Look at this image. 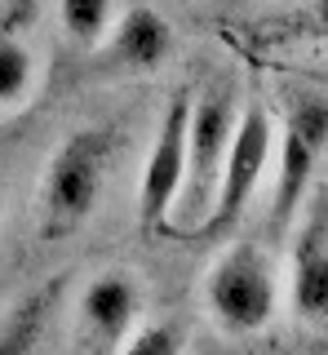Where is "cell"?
Returning <instances> with one entry per match:
<instances>
[{"instance_id":"6da1fadb","label":"cell","mask_w":328,"mask_h":355,"mask_svg":"<svg viewBox=\"0 0 328 355\" xmlns=\"http://www.w3.org/2000/svg\"><path fill=\"white\" fill-rule=\"evenodd\" d=\"M111 129H75L62 138L40 182V236L45 240H67L93 218L107 169H111Z\"/></svg>"},{"instance_id":"7a4b0ae2","label":"cell","mask_w":328,"mask_h":355,"mask_svg":"<svg viewBox=\"0 0 328 355\" xmlns=\"http://www.w3.org/2000/svg\"><path fill=\"white\" fill-rule=\"evenodd\" d=\"M271 151H275V125H271L262 103H248L235 116L231 142H226V160H222V173H217V187H213V200H209V214H204V222L191 236L222 240L244 218L248 200H253L262 173L271 164Z\"/></svg>"},{"instance_id":"3957f363","label":"cell","mask_w":328,"mask_h":355,"mask_svg":"<svg viewBox=\"0 0 328 355\" xmlns=\"http://www.w3.org/2000/svg\"><path fill=\"white\" fill-rule=\"evenodd\" d=\"M231 129H235V94H231V85L204 89V98H191L187 173H182V191H178V205H173V209H182L178 236H191V231L204 222V214H209V200H213L217 173H222V160H226Z\"/></svg>"},{"instance_id":"277c9868","label":"cell","mask_w":328,"mask_h":355,"mask_svg":"<svg viewBox=\"0 0 328 355\" xmlns=\"http://www.w3.org/2000/svg\"><path fill=\"white\" fill-rule=\"evenodd\" d=\"M328 151V98L315 89H293L284 107V138H280V182H275V236L289 231L302 200L311 196V173Z\"/></svg>"},{"instance_id":"5b68a950","label":"cell","mask_w":328,"mask_h":355,"mask_svg":"<svg viewBox=\"0 0 328 355\" xmlns=\"http://www.w3.org/2000/svg\"><path fill=\"white\" fill-rule=\"evenodd\" d=\"M275 266L262 244L239 240L209 271V311L226 333H257L275 315Z\"/></svg>"},{"instance_id":"8992f818","label":"cell","mask_w":328,"mask_h":355,"mask_svg":"<svg viewBox=\"0 0 328 355\" xmlns=\"http://www.w3.org/2000/svg\"><path fill=\"white\" fill-rule=\"evenodd\" d=\"M187 116H191V89H178L169 111H164V120H160V129H156L147 164H142V182H138V227H142V236L169 231V214H173V205H178L182 173H187Z\"/></svg>"},{"instance_id":"52a82bcc","label":"cell","mask_w":328,"mask_h":355,"mask_svg":"<svg viewBox=\"0 0 328 355\" xmlns=\"http://www.w3.org/2000/svg\"><path fill=\"white\" fill-rule=\"evenodd\" d=\"M142 315V288L129 271H107L84 288L75 311V355H120Z\"/></svg>"},{"instance_id":"ba28073f","label":"cell","mask_w":328,"mask_h":355,"mask_svg":"<svg viewBox=\"0 0 328 355\" xmlns=\"http://www.w3.org/2000/svg\"><path fill=\"white\" fill-rule=\"evenodd\" d=\"M293 306L302 320L328 324V218L315 214L293 249Z\"/></svg>"},{"instance_id":"9c48e42d","label":"cell","mask_w":328,"mask_h":355,"mask_svg":"<svg viewBox=\"0 0 328 355\" xmlns=\"http://www.w3.org/2000/svg\"><path fill=\"white\" fill-rule=\"evenodd\" d=\"M173 49V31L156 9H129L111 31V62L129 67V71H156Z\"/></svg>"},{"instance_id":"30bf717a","label":"cell","mask_w":328,"mask_h":355,"mask_svg":"<svg viewBox=\"0 0 328 355\" xmlns=\"http://www.w3.org/2000/svg\"><path fill=\"white\" fill-rule=\"evenodd\" d=\"M58 293H62V284L49 280V284H40L36 293H27L23 302H14V311L0 320V355H36L40 351V338H45V329H49Z\"/></svg>"},{"instance_id":"8fae6325","label":"cell","mask_w":328,"mask_h":355,"mask_svg":"<svg viewBox=\"0 0 328 355\" xmlns=\"http://www.w3.org/2000/svg\"><path fill=\"white\" fill-rule=\"evenodd\" d=\"M62 27L75 44L93 49L98 40L111 31V0H62Z\"/></svg>"},{"instance_id":"7c38bea8","label":"cell","mask_w":328,"mask_h":355,"mask_svg":"<svg viewBox=\"0 0 328 355\" xmlns=\"http://www.w3.org/2000/svg\"><path fill=\"white\" fill-rule=\"evenodd\" d=\"M31 49L14 36H0V107H14L18 98L31 89Z\"/></svg>"},{"instance_id":"4fadbf2b","label":"cell","mask_w":328,"mask_h":355,"mask_svg":"<svg viewBox=\"0 0 328 355\" xmlns=\"http://www.w3.org/2000/svg\"><path fill=\"white\" fill-rule=\"evenodd\" d=\"M120 355H182V329L178 324H147L125 338Z\"/></svg>"},{"instance_id":"5bb4252c","label":"cell","mask_w":328,"mask_h":355,"mask_svg":"<svg viewBox=\"0 0 328 355\" xmlns=\"http://www.w3.org/2000/svg\"><path fill=\"white\" fill-rule=\"evenodd\" d=\"M311 27L315 36H328V0H311Z\"/></svg>"}]
</instances>
